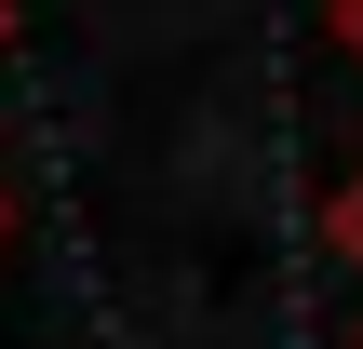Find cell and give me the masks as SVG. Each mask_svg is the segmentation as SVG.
Listing matches in <instances>:
<instances>
[{"instance_id": "obj_4", "label": "cell", "mask_w": 363, "mask_h": 349, "mask_svg": "<svg viewBox=\"0 0 363 349\" xmlns=\"http://www.w3.org/2000/svg\"><path fill=\"white\" fill-rule=\"evenodd\" d=\"M0 27H13V0H0Z\"/></svg>"}, {"instance_id": "obj_1", "label": "cell", "mask_w": 363, "mask_h": 349, "mask_svg": "<svg viewBox=\"0 0 363 349\" xmlns=\"http://www.w3.org/2000/svg\"><path fill=\"white\" fill-rule=\"evenodd\" d=\"M337 242H350V256H363V175H350V202H337Z\"/></svg>"}, {"instance_id": "obj_2", "label": "cell", "mask_w": 363, "mask_h": 349, "mask_svg": "<svg viewBox=\"0 0 363 349\" xmlns=\"http://www.w3.org/2000/svg\"><path fill=\"white\" fill-rule=\"evenodd\" d=\"M337 40H350V54H363V0H337Z\"/></svg>"}, {"instance_id": "obj_3", "label": "cell", "mask_w": 363, "mask_h": 349, "mask_svg": "<svg viewBox=\"0 0 363 349\" xmlns=\"http://www.w3.org/2000/svg\"><path fill=\"white\" fill-rule=\"evenodd\" d=\"M0 229H13V202H0Z\"/></svg>"}]
</instances>
